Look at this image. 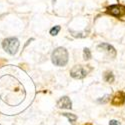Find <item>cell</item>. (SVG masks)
<instances>
[{
	"mask_svg": "<svg viewBox=\"0 0 125 125\" xmlns=\"http://www.w3.org/2000/svg\"><path fill=\"white\" fill-rule=\"evenodd\" d=\"M19 40L16 37H9L3 40L2 47L3 49L10 55H15L17 53V50L19 48Z\"/></svg>",
	"mask_w": 125,
	"mask_h": 125,
	"instance_id": "cell-2",
	"label": "cell"
},
{
	"mask_svg": "<svg viewBox=\"0 0 125 125\" xmlns=\"http://www.w3.org/2000/svg\"><path fill=\"white\" fill-rule=\"evenodd\" d=\"M97 47L99 49H102L104 51H106L107 53L110 54L112 57H115L116 56V50H115V48H114L112 45L108 44V43H100V44H98Z\"/></svg>",
	"mask_w": 125,
	"mask_h": 125,
	"instance_id": "cell-7",
	"label": "cell"
},
{
	"mask_svg": "<svg viewBox=\"0 0 125 125\" xmlns=\"http://www.w3.org/2000/svg\"><path fill=\"white\" fill-rule=\"evenodd\" d=\"M83 58H84L85 60H89L91 59V52L89 50V48H84L83 49Z\"/></svg>",
	"mask_w": 125,
	"mask_h": 125,
	"instance_id": "cell-11",
	"label": "cell"
},
{
	"mask_svg": "<svg viewBox=\"0 0 125 125\" xmlns=\"http://www.w3.org/2000/svg\"><path fill=\"white\" fill-rule=\"evenodd\" d=\"M110 97H111V96H110L109 94H106V95H104V96L101 97V98H98V99H97V102L104 104V103H106V102H108V101L110 100Z\"/></svg>",
	"mask_w": 125,
	"mask_h": 125,
	"instance_id": "cell-13",
	"label": "cell"
},
{
	"mask_svg": "<svg viewBox=\"0 0 125 125\" xmlns=\"http://www.w3.org/2000/svg\"><path fill=\"white\" fill-rule=\"evenodd\" d=\"M60 29H61V27H60L59 25H56V26H54V27H52V28L50 29V35H52V36H56V35L59 33Z\"/></svg>",
	"mask_w": 125,
	"mask_h": 125,
	"instance_id": "cell-10",
	"label": "cell"
},
{
	"mask_svg": "<svg viewBox=\"0 0 125 125\" xmlns=\"http://www.w3.org/2000/svg\"><path fill=\"white\" fill-rule=\"evenodd\" d=\"M111 103L113 104V105H115V106L123 105V104L125 103V92H123V91L117 92L116 94L114 95Z\"/></svg>",
	"mask_w": 125,
	"mask_h": 125,
	"instance_id": "cell-6",
	"label": "cell"
},
{
	"mask_svg": "<svg viewBox=\"0 0 125 125\" xmlns=\"http://www.w3.org/2000/svg\"><path fill=\"white\" fill-rule=\"evenodd\" d=\"M109 125H120V122L116 119H112L109 121Z\"/></svg>",
	"mask_w": 125,
	"mask_h": 125,
	"instance_id": "cell-14",
	"label": "cell"
},
{
	"mask_svg": "<svg viewBox=\"0 0 125 125\" xmlns=\"http://www.w3.org/2000/svg\"><path fill=\"white\" fill-rule=\"evenodd\" d=\"M57 107L58 108H62V109H68V110H70L72 108V102H71L70 98L68 96L61 97L57 101Z\"/></svg>",
	"mask_w": 125,
	"mask_h": 125,
	"instance_id": "cell-5",
	"label": "cell"
},
{
	"mask_svg": "<svg viewBox=\"0 0 125 125\" xmlns=\"http://www.w3.org/2000/svg\"><path fill=\"white\" fill-rule=\"evenodd\" d=\"M88 74V71L82 65H75L70 70V76L74 79H83Z\"/></svg>",
	"mask_w": 125,
	"mask_h": 125,
	"instance_id": "cell-4",
	"label": "cell"
},
{
	"mask_svg": "<svg viewBox=\"0 0 125 125\" xmlns=\"http://www.w3.org/2000/svg\"><path fill=\"white\" fill-rule=\"evenodd\" d=\"M104 80L108 83H112V82H114V80H115V77H114V75L111 71H107V72H105V74H104Z\"/></svg>",
	"mask_w": 125,
	"mask_h": 125,
	"instance_id": "cell-8",
	"label": "cell"
},
{
	"mask_svg": "<svg viewBox=\"0 0 125 125\" xmlns=\"http://www.w3.org/2000/svg\"><path fill=\"white\" fill-rule=\"evenodd\" d=\"M69 31H70L71 35L73 36V37H76V38H84L87 35V34H84V33H82V32H74L73 30H69Z\"/></svg>",
	"mask_w": 125,
	"mask_h": 125,
	"instance_id": "cell-12",
	"label": "cell"
},
{
	"mask_svg": "<svg viewBox=\"0 0 125 125\" xmlns=\"http://www.w3.org/2000/svg\"><path fill=\"white\" fill-rule=\"evenodd\" d=\"M68 51L64 47H57L51 54V61L55 66L63 67L68 63Z\"/></svg>",
	"mask_w": 125,
	"mask_h": 125,
	"instance_id": "cell-1",
	"label": "cell"
},
{
	"mask_svg": "<svg viewBox=\"0 0 125 125\" xmlns=\"http://www.w3.org/2000/svg\"><path fill=\"white\" fill-rule=\"evenodd\" d=\"M62 115L63 116H65L67 119H68V121L70 122V123H72L73 124L76 120H77V116L76 115H74V114H71V113H62Z\"/></svg>",
	"mask_w": 125,
	"mask_h": 125,
	"instance_id": "cell-9",
	"label": "cell"
},
{
	"mask_svg": "<svg viewBox=\"0 0 125 125\" xmlns=\"http://www.w3.org/2000/svg\"><path fill=\"white\" fill-rule=\"evenodd\" d=\"M106 12L108 14H110L111 16L119 18V17H122L125 15V6L120 5V4L110 5L106 8Z\"/></svg>",
	"mask_w": 125,
	"mask_h": 125,
	"instance_id": "cell-3",
	"label": "cell"
}]
</instances>
